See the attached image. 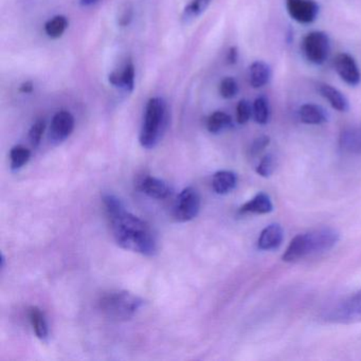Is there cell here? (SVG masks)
Instances as JSON below:
<instances>
[{"label": "cell", "mask_w": 361, "mask_h": 361, "mask_svg": "<svg viewBox=\"0 0 361 361\" xmlns=\"http://www.w3.org/2000/svg\"><path fill=\"white\" fill-rule=\"evenodd\" d=\"M212 3V0H191L181 14L183 24L188 25L200 18Z\"/></svg>", "instance_id": "44dd1931"}, {"label": "cell", "mask_w": 361, "mask_h": 361, "mask_svg": "<svg viewBox=\"0 0 361 361\" xmlns=\"http://www.w3.org/2000/svg\"><path fill=\"white\" fill-rule=\"evenodd\" d=\"M200 193L193 187H188L183 189L177 197L174 208V216L180 223L192 221L197 216L200 211Z\"/></svg>", "instance_id": "52a82bcc"}, {"label": "cell", "mask_w": 361, "mask_h": 361, "mask_svg": "<svg viewBox=\"0 0 361 361\" xmlns=\"http://www.w3.org/2000/svg\"><path fill=\"white\" fill-rule=\"evenodd\" d=\"M316 88L320 96L324 98L336 111L345 113L350 109L348 99L337 88L333 87L329 84L321 83V82L316 84Z\"/></svg>", "instance_id": "8fae6325"}, {"label": "cell", "mask_w": 361, "mask_h": 361, "mask_svg": "<svg viewBox=\"0 0 361 361\" xmlns=\"http://www.w3.org/2000/svg\"><path fill=\"white\" fill-rule=\"evenodd\" d=\"M75 130V118L67 111H60L52 118L49 139L54 145H60L69 138Z\"/></svg>", "instance_id": "9c48e42d"}, {"label": "cell", "mask_w": 361, "mask_h": 361, "mask_svg": "<svg viewBox=\"0 0 361 361\" xmlns=\"http://www.w3.org/2000/svg\"><path fill=\"white\" fill-rule=\"evenodd\" d=\"M100 1L101 0H79V4L81 7L90 8L98 5Z\"/></svg>", "instance_id": "d6a6232c"}, {"label": "cell", "mask_w": 361, "mask_h": 361, "mask_svg": "<svg viewBox=\"0 0 361 361\" xmlns=\"http://www.w3.org/2000/svg\"><path fill=\"white\" fill-rule=\"evenodd\" d=\"M274 210V204L269 195L266 193H259L252 200L243 204L240 208V214H268Z\"/></svg>", "instance_id": "5bb4252c"}, {"label": "cell", "mask_w": 361, "mask_h": 361, "mask_svg": "<svg viewBox=\"0 0 361 361\" xmlns=\"http://www.w3.org/2000/svg\"><path fill=\"white\" fill-rule=\"evenodd\" d=\"M271 75V68L267 63L257 61L249 67V82L253 88H262L267 85Z\"/></svg>", "instance_id": "e0dca14e"}, {"label": "cell", "mask_w": 361, "mask_h": 361, "mask_svg": "<svg viewBox=\"0 0 361 361\" xmlns=\"http://www.w3.org/2000/svg\"><path fill=\"white\" fill-rule=\"evenodd\" d=\"M270 115L271 111L268 99L265 97L255 99L252 104V117L255 118V121L261 126H265L269 122Z\"/></svg>", "instance_id": "603a6c76"}, {"label": "cell", "mask_w": 361, "mask_h": 361, "mask_svg": "<svg viewBox=\"0 0 361 361\" xmlns=\"http://www.w3.org/2000/svg\"><path fill=\"white\" fill-rule=\"evenodd\" d=\"M31 157L30 149L23 145H16L10 151V164H11L12 171H18L28 164Z\"/></svg>", "instance_id": "d4e9b609"}, {"label": "cell", "mask_w": 361, "mask_h": 361, "mask_svg": "<svg viewBox=\"0 0 361 361\" xmlns=\"http://www.w3.org/2000/svg\"><path fill=\"white\" fill-rule=\"evenodd\" d=\"M324 320L336 324L361 322V290L336 303L324 314Z\"/></svg>", "instance_id": "5b68a950"}, {"label": "cell", "mask_w": 361, "mask_h": 361, "mask_svg": "<svg viewBox=\"0 0 361 361\" xmlns=\"http://www.w3.org/2000/svg\"><path fill=\"white\" fill-rule=\"evenodd\" d=\"M133 20V10L132 9H126L124 10L123 14H122L121 18H119V25L120 26L126 27L130 25V23L132 22Z\"/></svg>", "instance_id": "4dcf8cb0"}, {"label": "cell", "mask_w": 361, "mask_h": 361, "mask_svg": "<svg viewBox=\"0 0 361 361\" xmlns=\"http://www.w3.org/2000/svg\"><path fill=\"white\" fill-rule=\"evenodd\" d=\"M29 319H30L31 325H32L37 337L41 340L47 339L48 335H49V329H48L47 320H46L43 310H39L37 306H32L29 310Z\"/></svg>", "instance_id": "ffe728a7"}, {"label": "cell", "mask_w": 361, "mask_h": 361, "mask_svg": "<svg viewBox=\"0 0 361 361\" xmlns=\"http://www.w3.org/2000/svg\"><path fill=\"white\" fill-rule=\"evenodd\" d=\"M143 305V300L130 291H114L101 299L100 310L114 321H128L134 318Z\"/></svg>", "instance_id": "277c9868"}, {"label": "cell", "mask_w": 361, "mask_h": 361, "mask_svg": "<svg viewBox=\"0 0 361 361\" xmlns=\"http://www.w3.org/2000/svg\"><path fill=\"white\" fill-rule=\"evenodd\" d=\"M68 20L65 16H54L45 24V32L50 39H60L68 28Z\"/></svg>", "instance_id": "cb8c5ba5"}, {"label": "cell", "mask_w": 361, "mask_h": 361, "mask_svg": "<svg viewBox=\"0 0 361 361\" xmlns=\"http://www.w3.org/2000/svg\"><path fill=\"white\" fill-rule=\"evenodd\" d=\"M103 202L114 238L121 248L147 257L157 253V238L147 221L128 212L123 202L113 194H105Z\"/></svg>", "instance_id": "6da1fadb"}, {"label": "cell", "mask_w": 361, "mask_h": 361, "mask_svg": "<svg viewBox=\"0 0 361 361\" xmlns=\"http://www.w3.org/2000/svg\"><path fill=\"white\" fill-rule=\"evenodd\" d=\"M286 9L299 24H312L318 18L319 5L314 0H286Z\"/></svg>", "instance_id": "ba28073f"}, {"label": "cell", "mask_w": 361, "mask_h": 361, "mask_svg": "<svg viewBox=\"0 0 361 361\" xmlns=\"http://www.w3.org/2000/svg\"><path fill=\"white\" fill-rule=\"evenodd\" d=\"M284 238V231L279 224L267 226L259 234L257 248L259 250H274L280 247Z\"/></svg>", "instance_id": "7c38bea8"}, {"label": "cell", "mask_w": 361, "mask_h": 361, "mask_svg": "<svg viewBox=\"0 0 361 361\" xmlns=\"http://www.w3.org/2000/svg\"><path fill=\"white\" fill-rule=\"evenodd\" d=\"M219 94L224 99H233L238 94V84L234 78L227 77L219 84Z\"/></svg>", "instance_id": "484cf974"}, {"label": "cell", "mask_w": 361, "mask_h": 361, "mask_svg": "<svg viewBox=\"0 0 361 361\" xmlns=\"http://www.w3.org/2000/svg\"><path fill=\"white\" fill-rule=\"evenodd\" d=\"M238 177L231 171H219L212 178V188L219 195H226L235 189Z\"/></svg>", "instance_id": "ac0fdd59"}, {"label": "cell", "mask_w": 361, "mask_h": 361, "mask_svg": "<svg viewBox=\"0 0 361 361\" xmlns=\"http://www.w3.org/2000/svg\"><path fill=\"white\" fill-rule=\"evenodd\" d=\"M334 67L340 79L348 85H359L361 82V73L358 65L352 56L348 54H339L334 61Z\"/></svg>", "instance_id": "30bf717a"}, {"label": "cell", "mask_w": 361, "mask_h": 361, "mask_svg": "<svg viewBox=\"0 0 361 361\" xmlns=\"http://www.w3.org/2000/svg\"><path fill=\"white\" fill-rule=\"evenodd\" d=\"M231 126V117L224 111H215L207 120V128L211 134H219Z\"/></svg>", "instance_id": "7402d4cb"}, {"label": "cell", "mask_w": 361, "mask_h": 361, "mask_svg": "<svg viewBox=\"0 0 361 361\" xmlns=\"http://www.w3.org/2000/svg\"><path fill=\"white\" fill-rule=\"evenodd\" d=\"M238 49H236L235 47L230 48L229 51H228V56H227L228 62H229L230 64H235L236 61H238Z\"/></svg>", "instance_id": "1f68e13d"}, {"label": "cell", "mask_w": 361, "mask_h": 361, "mask_svg": "<svg viewBox=\"0 0 361 361\" xmlns=\"http://www.w3.org/2000/svg\"><path fill=\"white\" fill-rule=\"evenodd\" d=\"M252 117V105L247 100H240L236 105V121L244 126Z\"/></svg>", "instance_id": "4316f807"}, {"label": "cell", "mask_w": 361, "mask_h": 361, "mask_svg": "<svg viewBox=\"0 0 361 361\" xmlns=\"http://www.w3.org/2000/svg\"><path fill=\"white\" fill-rule=\"evenodd\" d=\"M299 119L302 123L307 126H320L329 120L326 111L320 105L307 104L302 105L299 109Z\"/></svg>", "instance_id": "4fadbf2b"}, {"label": "cell", "mask_w": 361, "mask_h": 361, "mask_svg": "<svg viewBox=\"0 0 361 361\" xmlns=\"http://www.w3.org/2000/svg\"><path fill=\"white\" fill-rule=\"evenodd\" d=\"M340 147L348 153H361V128H348L340 135Z\"/></svg>", "instance_id": "d6986e66"}, {"label": "cell", "mask_w": 361, "mask_h": 361, "mask_svg": "<svg viewBox=\"0 0 361 361\" xmlns=\"http://www.w3.org/2000/svg\"><path fill=\"white\" fill-rule=\"evenodd\" d=\"M270 138L268 136H261L259 138L255 139L253 141L252 145H251L250 153L252 156L259 155L261 154L266 147L269 145Z\"/></svg>", "instance_id": "f546056e"}, {"label": "cell", "mask_w": 361, "mask_h": 361, "mask_svg": "<svg viewBox=\"0 0 361 361\" xmlns=\"http://www.w3.org/2000/svg\"><path fill=\"white\" fill-rule=\"evenodd\" d=\"M46 123L44 120H37L29 132V140L33 147H37L43 138L44 132H45Z\"/></svg>", "instance_id": "83f0119b"}, {"label": "cell", "mask_w": 361, "mask_h": 361, "mask_svg": "<svg viewBox=\"0 0 361 361\" xmlns=\"http://www.w3.org/2000/svg\"><path fill=\"white\" fill-rule=\"evenodd\" d=\"M109 83L116 87L121 88L124 92L130 94L135 88V66L132 62H128L120 73L109 75Z\"/></svg>", "instance_id": "2e32d148"}, {"label": "cell", "mask_w": 361, "mask_h": 361, "mask_svg": "<svg viewBox=\"0 0 361 361\" xmlns=\"http://www.w3.org/2000/svg\"><path fill=\"white\" fill-rule=\"evenodd\" d=\"M168 126L169 109L166 100L160 97L149 99L145 107L139 142L145 149H154L161 141Z\"/></svg>", "instance_id": "3957f363"}, {"label": "cell", "mask_w": 361, "mask_h": 361, "mask_svg": "<svg viewBox=\"0 0 361 361\" xmlns=\"http://www.w3.org/2000/svg\"><path fill=\"white\" fill-rule=\"evenodd\" d=\"M276 169V161H274V156L271 154L264 156L259 161V166H257V173L262 177H269L274 173Z\"/></svg>", "instance_id": "f1b7e54d"}, {"label": "cell", "mask_w": 361, "mask_h": 361, "mask_svg": "<svg viewBox=\"0 0 361 361\" xmlns=\"http://www.w3.org/2000/svg\"><path fill=\"white\" fill-rule=\"evenodd\" d=\"M20 92H24V94H30L33 90V84L31 82H26L20 86Z\"/></svg>", "instance_id": "836d02e7"}, {"label": "cell", "mask_w": 361, "mask_h": 361, "mask_svg": "<svg viewBox=\"0 0 361 361\" xmlns=\"http://www.w3.org/2000/svg\"><path fill=\"white\" fill-rule=\"evenodd\" d=\"M339 238L337 230L329 227L319 228L307 233L298 234L289 243L283 255V261L295 263L310 255L326 252L336 246Z\"/></svg>", "instance_id": "7a4b0ae2"}, {"label": "cell", "mask_w": 361, "mask_h": 361, "mask_svg": "<svg viewBox=\"0 0 361 361\" xmlns=\"http://www.w3.org/2000/svg\"><path fill=\"white\" fill-rule=\"evenodd\" d=\"M301 49L304 58L310 64L322 65L331 54V39L322 31H312L304 37Z\"/></svg>", "instance_id": "8992f818"}, {"label": "cell", "mask_w": 361, "mask_h": 361, "mask_svg": "<svg viewBox=\"0 0 361 361\" xmlns=\"http://www.w3.org/2000/svg\"><path fill=\"white\" fill-rule=\"evenodd\" d=\"M141 191L154 200H166L170 196L171 188L162 179L149 176L141 183Z\"/></svg>", "instance_id": "9a60e30c"}]
</instances>
